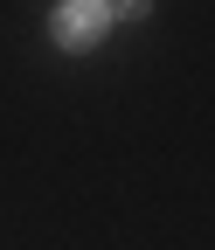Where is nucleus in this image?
I'll return each instance as SVG.
<instances>
[{
  "label": "nucleus",
  "instance_id": "2",
  "mask_svg": "<svg viewBox=\"0 0 215 250\" xmlns=\"http://www.w3.org/2000/svg\"><path fill=\"white\" fill-rule=\"evenodd\" d=\"M146 7H153V0H104V14H125V21H139Z\"/></svg>",
  "mask_w": 215,
  "mask_h": 250
},
{
  "label": "nucleus",
  "instance_id": "1",
  "mask_svg": "<svg viewBox=\"0 0 215 250\" xmlns=\"http://www.w3.org/2000/svg\"><path fill=\"white\" fill-rule=\"evenodd\" d=\"M104 28H111L104 0H63V7L49 14V35L63 42V49H98V42H104Z\"/></svg>",
  "mask_w": 215,
  "mask_h": 250
}]
</instances>
